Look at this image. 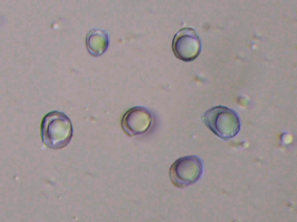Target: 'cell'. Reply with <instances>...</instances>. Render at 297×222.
Masks as SVG:
<instances>
[{
  "label": "cell",
  "mask_w": 297,
  "mask_h": 222,
  "mask_svg": "<svg viewBox=\"0 0 297 222\" xmlns=\"http://www.w3.org/2000/svg\"><path fill=\"white\" fill-rule=\"evenodd\" d=\"M40 130L44 144L54 150L66 146L70 142L73 133L70 119L64 112L58 111L50 112L44 116Z\"/></svg>",
  "instance_id": "6da1fadb"
},
{
  "label": "cell",
  "mask_w": 297,
  "mask_h": 222,
  "mask_svg": "<svg viewBox=\"0 0 297 222\" xmlns=\"http://www.w3.org/2000/svg\"><path fill=\"white\" fill-rule=\"evenodd\" d=\"M201 118L208 128L223 140L233 138L240 130V122L237 114L224 106H219L209 109Z\"/></svg>",
  "instance_id": "7a4b0ae2"
},
{
  "label": "cell",
  "mask_w": 297,
  "mask_h": 222,
  "mask_svg": "<svg viewBox=\"0 0 297 222\" xmlns=\"http://www.w3.org/2000/svg\"><path fill=\"white\" fill-rule=\"evenodd\" d=\"M202 162L195 155L179 158L171 166L169 170L171 180L176 187L184 188L197 182L203 171Z\"/></svg>",
  "instance_id": "3957f363"
},
{
  "label": "cell",
  "mask_w": 297,
  "mask_h": 222,
  "mask_svg": "<svg viewBox=\"0 0 297 222\" xmlns=\"http://www.w3.org/2000/svg\"><path fill=\"white\" fill-rule=\"evenodd\" d=\"M172 46L176 57L186 62L194 60L199 54L202 47L199 37L191 27L179 30L174 37Z\"/></svg>",
  "instance_id": "277c9868"
},
{
  "label": "cell",
  "mask_w": 297,
  "mask_h": 222,
  "mask_svg": "<svg viewBox=\"0 0 297 222\" xmlns=\"http://www.w3.org/2000/svg\"><path fill=\"white\" fill-rule=\"evenodd\" d=\"M153 121L150 111L142 106H136L128 110L123 116L122 128L129 136H133L145 133L150 129Z\"/></svg>",
  "instance_id": "5b68a950"
},
{
  "label": "cell",
  "mask_w": 297,
  "mask_h": 222,
  "mask_svg": "<svg viewBox=\"0 0 297 222\" xmlns=\"http://www.w3.org/2000/svg\"><path fill=\"white\" fill-rule=\"evenodd\" d=\"M109 42L108 35L105 31L94 29L88 34L86 39L88 51L92 55H101L107 48Z\"/></svg>",
  "instance_id": "8992f818"
}]
</instances>
